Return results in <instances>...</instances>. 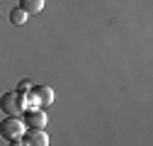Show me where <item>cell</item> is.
Wrapping results in <instances>:
<instances>
[{
  "label": "cell",
  "mask_w": 153,
  "mask_h": 146,
  "mask_svg": "<svg viewBox=\"0 0 153 146\" xmlns=\"http://www.w3.org/2000/svg\"><path fill=\"white\" fill-rule=\"evenodd\" d=\"M25 124L29 129H44L46 127V112H42V107L25 110Z\"/></svg>",
  "instance_id": "obj_4"
},
{
  "label": "cell",
  "mask_w": 153,
  "mask_h": 146,
  "mask_svg": "<svg viewBox=\"0 0 153 146\" xmlns=\"http://www.w3.org/2000/svg\"><path fill=\"white\" fill-rule=\"evenodd\" d=\"M29 88H32V85H29V80H22L20 85H17V93H27Z\"/></svg>",
  "instance_id": "obj_8"
},
{
  "label": "cell",
  "mask_w": 153,
  "mask_h": 146,
  "mask_svg": "<svg viewBox=\"0 0 153 146\" xmlns=\"http://www.w3.org/2000/svg\"><path fill=\"white\" fill-rule=\"evenodd\" d=\"M25 144L27 146H49V134L44 129H29L25 134Z\"/></svg>",
  "instance_id": "obj_5"
},
{
  "label": "cell",
  "mask_w": 153,
  "mask_h": 146,
  "mask_svg": "<svg viewBox=\"0 0 153 146\" xmlns=\"http://www.w3.org/2000/svg\"><path fill=\"white\" fill-rule=\"evenodd\" d=\"M20 7H22L27 15H36V12H42L44 0H20Z\"/></svg>",
  "instance_id": "obj_6"
},
{
  "label": "cell",
  "mask_w": 153,
  "mask_h": 146,
  "mask_svg": "<svg viewBox=\"0 0 153 146\" xmlns=\"http://www.w3.org/2000/svg\"><path fill=\"white\" fill-rule=\"evenodd\" d=\"M27 17H29V15H27L22 7H15V10L10 12V22H12V25H25Z\"/></svg>",
  "instance_id": "obj_7"
},
{
  "label": "cell",
  "mask_w": 153,
  "mask_h": 146,
  "mask_svg": "<svg viewBox=\"0 0 153 146\" xmlns=\"http://www.w3.org/2000/svg\"><path fill=\"white\" fill-rule=\"evenodd\" d=\"M27 102H32V107H49L53 102V90L49 85H34L27 93Z\"/></svg>",
  "instance_id": "obj_2"
},
{
  "label": "cell",
  "mask_w": 153,
  "mask_h": 146,
  "mask_svg": "<svg viewBox=\"0 0 153 146\" xmlns=\"http://www.w3.org/2000/svg\"><path fill=\"white\" fill-rule=\"evenodd\" d=\"M22 132H25V122L20 117H5L0 122V136L7 139V141L22 139Z\"/></svg>",
  "instance_id": "obj_3"
},
{
  "label": "cell",
  "mask_w": 153,
  "mask_h": 146,
  "mask_svg": "<svg viewBox=\"0 0 153 146\" xmlns=\"http://www.w3.org/2000/svg\"><path fill=\"white\" fill-rule=\"evenodd\" d=\"M25 105H27V93H5L3 100H0V110L7 115V117H20L25 112Z\"/></svg>",
  "instance_id": "obj_1"
},
{
  "label": "cell",
  "mask_w": 153,
  "mask_h": 146,
  "mask_svg": "<svg viewBox=\"0 0 153 146\" xmlns=\"http://www.w3.org/2000/svg\"><path fill=\"white\" fill-rule=\"evenodd\" d=\"M12 146H27V144H22L20 139H15V141H12Z\"/></svg>",
  "instance_id": "obj_9"
}]
</instances>
